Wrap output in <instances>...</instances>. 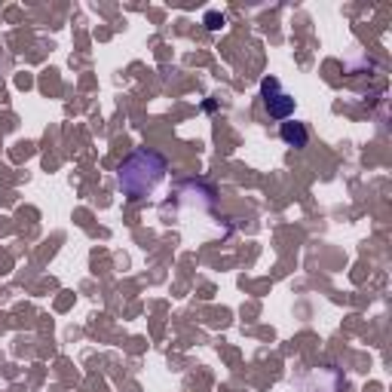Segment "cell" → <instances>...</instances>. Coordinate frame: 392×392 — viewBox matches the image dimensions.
<instances>
[{"label": "cell", "instance_id": "obj_1", "mask_svg": "<svg viewBox=\"0 0 392 392\" xmlns=\"http://www.w3.org/2000/svg\"><path fill=\"white\" fill-rule=\"evenodd\" d=\"M166 172H169L166 156L147 151V147H138L123 160V166L117 172V184L129 199H144L156 190V184L166 178Z\"/></svg>", "mask_w": 392, "mask_h": 392}, {"label": "cell", "instance_id": "obj_2", "mask_svg": "<svg viewBox=\"0 0 392 392\" xmlns=\"http://www.w3.org/2000/svg\"><path fill=\"white\" fill-rule=\"evenodd\" d=\"M261 95H263V108H267L270 117L288 120L291 113H295V98H291L288 92H282L276 77H267V80L261 83Z\"/></svg>", "mask_w": 392, "mask_h": 392}, {"label": "cell", "instance_id": "obj_3", "mask_svg": "<svg viewBox=\"0 0 392 392\" xmlns=\"http://www.w3.org/2000/svg\"><path fill=\"white\" fill-rule=\"evenodd\" d=\"M279 135L282 141L288 147H306V141H310V132H306L304 123H297V120H288V123L279 126Z\"/></svg>", "mask_w": 392, "mask_h": 392}, {"label": "cell", "instance_id": "obj_4", "mask_svg": "<svg viewBox=\"0 0 392 392\" xmlns=\"http://www.w3.org/2000/svg\"><path fill=\"white\" fill-rule=\"evenodd\" d=\"M221 25H224V16H221V12H209V16H205V28H209V31H218Z\"/></svg>", "mask_w": 392, "mask_h": 392}]
</instances>
